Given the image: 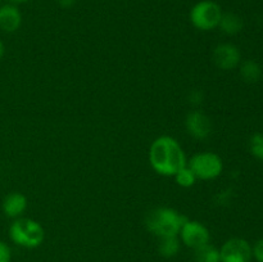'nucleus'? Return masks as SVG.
<instances>
[{"label": "nucleus", "mask_w": 263, "mask_h": 262, "mask_svg": "<svg viewBox=\"0 0 263 262\" xmlns=\"http://www.w3.org/2000/svg\"><path fill=\"white\" fill-rule=\"evenodd\" d=\"M179 239L182 246L190 249H197L204 244L211 243V233L207 226L198 220L186 218L179 233Z\"/></svg>", "instance_id": "nucleus-6"}, {"label": "nucleus", "mask_w": 263, "mask_h": 262, "mask_svg": "<svg viewBox=\"0 0 263 262\" xmlns=\"http://www.w3.org/2000/svg\"><path fill=\"white\" fill-rule=\"evenodd\" d=\"M222 8L213 0H202L193 5L189 13L190 23L199 31H212L218 27L221 17H222Z\"/></svg>", "instance_id": "nucleus-5"}, {"label": "nucleus", "mask_w": 263, "mask_h": 262, "mask_svg": "<svg viewBox=\"0 0 263 262\" xmlns=\"http://www.w3.org/2000/svg\"><path fill=\"white\" fill-rule=\"evenodd\" d=\"M148 158L152 169L164 177H174L180 169L187 164L184 148L170 135H161L152 141Z\"/></svg>", "instance_id": "nucleus-1"}, {"label": "nucleus", "mask_w": 263, "mask_h": 262, "mask_svg": "<svg viewBox=\"0 0 263 262\" xmlns=\"http://www.w3.org/2000/svg\"><path fill=\"white\" fill-rule=\"evenodd\" d=\"M249 152L254 158L263 161V134L256 133L249 139Z\"/></svg>", "instance_id": "nucleus-17"}, {"label": "nucleus", "mask_w": 263, "mask_h": 262, "mask_svg": "<svg viewBox=\"0 0 263 262\" xmlns=\"http://www.w3.org/2000/svg\"><path fill=\"white\" fill-rule=\"evenodd\" d=\"M187 166L192 169L198 180L211 181L220 177L223 172V161L215 152H198L187 159Z\"/></svg>", "instance_id": "nucleus-4"}, {"label": "nucleus", "mask_w": 263, "mask_h": 262, "mask_svg": "<svg viewBox=\"0 0 263 262\" xmlns=\"http://www.w3.org/2000/svg\"><path fill=\"white\" fill-rule=\"evenodd\" d=\"M243 27L244 21L241 20L240 15H238L236 13L233 12L222 13V17H221L220 23H218V28H220L225 35H238L239 32H241Z\"/></svg>", "instance_id": "nucleus-13"}, {"label": "nucleus", "mask_w": 263, "mask_h": 262, "mask_svg": "<svg viewBox=\"0 0 263 262\" xmlns=\"http://www.w3.org/2000/svg\"><path fill=\"white\" fill-rule=\"evenodd\" d=\"M212 61L217 68L222 71H233L238 68L241 62L240 49L233 43H221L215 46Z\"/></svg>", "instance_id": "nucleus-8"}, {"label": "nucleus", "mask_w": 263, "mask_h": 262, "mask_svg": "<svg viewBox=\"0 0 263 262\" xmlns=\"http://www.w3.org/2000/svg\"><path fill=\"white\" fill-rule=\"evenodd\" d=\"M28 2V0H9V3H12V4H23V3Z\"/></svg>", "instance_id": "nucleus-23"}, {"label": "nucleus", "mask_w": 263, "mask_h": 262, "mask_svg": "<svg viewBox=\"0 0 263 262\" xmlns=\"http://www.w3.org/2000/svg\"><path fill=\"white\" fill-rule=\"evenodd\" d=\"M185 128L192 138L205 140L212 134L211 118L200 109H193L185 117Z\"/></svg>", "instance_id": "nucleus-9"}, {"label": "nucleus", "mask_w": 263, "mask_h": 262, "mask_svg": "<svg viewBox=\"0 0 263 262\" xmlns=\"http://www.w3.org/2000/svg\"><path fill=\"white\" fill-rule=\"evenodd\" d=\"M12 261V249L5 241L0 240V262Z\"/></svg>", "instance_id": "nucleus-18"}, {"label": "nucleus", "mask_w": 263, "mask_h": 262, "mask_svg": "<svg viewBox=\"0 0 263 262\" xmlns=\"http://www.w3.org/2000/svg\"><path fill=\"white\" fill-rule=\"evenodd\" d=\"M221 262H252V244L243 238H230L220 248Z\"/></svg>", "instance_id": "nucleus-7"}, {"label": "nucleus", "mask_w": 263, "mask_h": 262, "mask_svg": "<svg viewBox=\"0 0 263 262\" xmlns=\"http://www.w3.org/2000/svg\"><path fill=\"white\" fill-rule=\"evenodd\" d=\"M174 179L180 188H185V189H189V188L194 186L195 182L198 181L197 176H195L194 172L192 171V169L187 164L182 167V169H180L175 174Z\"/></svg>", "instance_id": "nucleus-16"}, {"label": "nucleus", "mask_w": 263, "mask_h": 262, "mask_svg": "<svg viewBox=\"0 0 263 262\" xmlns=\"http://www.w3.org/2000/svg\"><path fill=\"white\" fill-rule=\"evenodd\" d=\"M58 4L64 9H68V8H72L76 4V0H58Z\"/></svg>", "instance_id": "nucleus-21"}, {"label": "nucleus", "mask_w": 263, "mask_h": 262, "mask_svg": "<svg viewBox=\"0 0 263 262\" xmlns=\"http://www.w3.org/2000/svg\"><path fill=\"white\" fill-rule=\"evenodd\" d=\"M189 103L193 105H198V104H202L203 102V94L199 91V90H193L190 91L189 94Z\"/></svg>", "instance_id": "nucleus-20"}, {"label": "nucleus", "mask_w": 263, "mask_h": 262, "mask_svg": "<svg viewBox=\"0 0 263 262\" xmlns=\"http://www.w3.org/2000/svg\"><path fill=\"white\" fill-rule=\"evenodd\" d=\"M28 207V199L23 193L12 192L7 194L3 199L2 210L7 217L15 218L22 217Z\"/></svg>", "instance_id": "nucleus-11"}, {"label": "nucleus", "mask_w": 263, "mask_h": 262, "mask_svg": "<svg viewBox=\"0 0 263 262\" xmlns=\"http://www.w3.org/2000/svg\"><path fill=\"white\" fill-rule=\"evenodd\" d=\"M4 54H5V45H4V43L0 40V59L4 57Z\"/></svg>", "instance_id": "nucleus-22"}, {"label": "nucleus", "mask_w": 263, "mask_h": 262, "mask_svg": "<svg viewBox=\"0 0 263 262\" xmlns=\"http://www.w3.org/2000/svg\"><path fill=\"white\" fill-rule=\"evenodd\" d=\"M180 249H181V241L179 236H166L159 239L158 253L164 258H172L177 256Z\"/></svg>", "instance_id": "nucleus-14"}, {"label": "nucleus", "mask_w": 263, "mask_h": 262, "mask_svg": "<svg viewBox=\"0 0 263 262\" xmlns=\"http://www.w3.org/2000/svg\"><path fill=\"white\" fill-rule=\"evenodd\" d=\"M239 73L240 77L248 84H256L262 79L263 69L262 66L254 59H247V61H241L239 64Z\"/></svg>", "instance_id": "nucleus-12"}, {"label": "nucleus", "mask_w": 263, "mask_h": 262, "mask_svg": "<svg viewBox=\"0 0 263 262\" xmlns=\"http://www.w3.org/2000/svg\"><path fill=\"white\" fill-rule=\"evenodd\" d=\"M21 25H22V13L17 5L12 3L0 5V30L3 32H15L20 30Z\"/></svg>", "instance_id": "nucleus-10"}, {"label": "nucleus", "mask_w": 263, "mask_h": 262, "mask_svg": "<svg viewBox=\"0 0 263 262\" xmlns=\"http://www.w3.org/2000/svg\"><path fill=\"white\" fill-rule=\"evenodd\" d=\"M252 252H253V259H256L257 262H263V238L252 246Z\"/></svg>", "instance_id": "nucleus-19"}, {"label": "nucleus", "mask_w": 263, "mask_h": 262, "mask_svg": "<svg viewBox=\"0 0 263 262\" xmlns=\"http://www.w3.org/2000/svg\"><path fill=\"white\" fill-rule=\"evenodd\" d=\"M186 218L175 208L163 205L149 211L145 217V226L149 233L158 239L166 236H177Z\"/></svg>", "instance_id": "nucleus-2"}, {"label": "nucleus", "mask_w": 263, "mask_h": 262, "mask_svg": "<svg viewBox=\"0 0 263 262\" xmlns=\"http://www.w3.org/2000/svg\"><path fill=\"white\" fill-rule=\"evenodd\" d=\"M0 3H2V0H0Z\"/></svg>", "instance_id": "nucleus-24"}, {"label": "nucleus", "mask_w": 263, "mask_h": 262, "mask_svg": "<svg viewBox=\"0 0 263 262\" xmlns=\"http://www.w3.org/2000/svg\"><path fill=\"white\" fill-rule=\"evenodd\" d=\"M195 262H221L220 248L213 244L207 243L202 247L194 249Z\"/></svg>", "instance_id": "nucleus-15"}, {"label": "nucleus", "mask_w": 263, "mask_h": 262, "mask_svg": "<svg viewBox=\"0 0 263 262\" xmlns=\"http://www.w3.org/2000/svg\"><path fill=\"white\" fill-rule=\"evenodd\" d=\"M9 238L15 246L26 249L37 248L45 239V231L39 221L30 217H18L9 226Z\"/></svg>", "instance_id": "nucleus-3"}]
</instances>
